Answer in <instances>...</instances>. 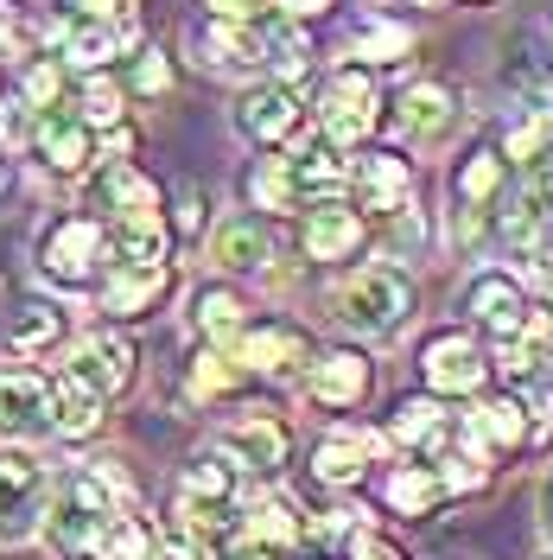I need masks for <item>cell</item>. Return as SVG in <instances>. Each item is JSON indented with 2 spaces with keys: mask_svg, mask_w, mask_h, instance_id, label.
<instances>
[{
  "mask_svg": "<svg viewBox=\"0 0 553 560\" xmlns=\"http://www.w3.org/2000/svg\"><path fill=\"white\" fill-rule=\"evenodd\" d=\"M33 147L38 160L51 166V173H90V160H96V128L83 121V115H64V108H45L33 128Z\"/></svg>",
  "mask_w": 553,
  "mask_h": 560,
  "instance_id": "obj_14",
  "label": "cell"
},
{
  "mask_svg": "<svg viewBox=\"0 0 553 560\" xmlns=\"http://www.w3.org/2000/svg\"><path fill=\"white\" fill-rule=\"evenodd\" d=\"M77 115H83L90 128H115V121H121V90L90 70V77H83V96H77Z\"/></svg>",
  "mask_w": 553,
  "mask_h": 560,
  "instance_id": "obj_35",
  "label": "cell"
},
{
  "mask_svg": "<svg viewBox=\"0 0 553 560\" xmlns=\"http://www.w3.org/2000/svg\"><path fill=\"white\" fill-rule=\"evenodd\" d=\"M128 510H134V478H128L115 458L77 465L70 478L51 485L38 541H45L58 560H96L103 555V541L115 535V523H121Z\"/></svg>",
  "mask_w": 553,
  "mask_h": 560,
  "instance_id": "obj_1",
  "label": "cell"
},
{
  "mask_svg": "<svg viewBox=\"0 0 553 560\" xmlns=\"http://www.w3.org/2000/svg\"><path fill=\"white\" fill-rule=\"evenodd\" d=\"M420 376H426L433 395H478L490 376V357L464 331H439L433 345L420 350Z\"/></svg>",
  "mask_w": 553,
  "mask_h": 560,
  "instance_id": "obj_9",
  "label": "cell"
},
{
  "mask_svg": "<svg viewBox=\"0 0 553 560\" xmlns=\"http://www.w3.org/2000/svg\"><path fill=\"white\" fill-rule=\"evenodd\" d=\"M173 83V65H166V51H140V65H134V90L140 96H160Z\"/></svg>",
  "mask_w": 553,
  "mask_h": 560,
  "instance_id": "obj_42",
  "label": "cell"
},
{
  "mask_svg": "<svg viewBox=\"0 0 553 560\" xmlns=\"http://www.w3.org/2000/svg\"><path fill=\"white\" fill-rule=\"evenodd\" d=\"M395 440L401 446H414V453H446L451 440H464V420L451 415L439 395H420V401H401L395 408Z\"/></svg>",
  "mask_w": 553,
  "mask_h": 560,
  "instance_id": "obj_19",
  "label": "cell"
},
{
  "mask_svg": "<svg viewBox=\"0 0 553 560\" xmlns=\"http://www.w3.org/2000/svg\"><path fill=\"white\" fill-rule=\"evenodd\" d=\"M20 96H26L33 108H58V65H26Z\"/></svg>",
  "mask_w": 553,
  "mask_h": 560,
  "instance_id": "obj_41",
  "label": "cell"
},
{
  "mask_svg": "<svg viewBox=\"0 0 553 560\" xmlns=\"http://www.w3.org/2000/svg\"><path fill=\"white\" fill-rule=\"evenodd\" d=\"M350 560H401L388 541H376V535H356V548H350Z\"/></svg>",
  "mask_w": 553,
  "mask_h": 560,
  "instance_id": "obj_47",
  "label": "cell"
},
{
  "mask_svg": "<svg viewBox=\"0 0 553 560\" xmlns=\"http://www.w3.org/2000/svg\"><path fill=\"white\" fill-rule=\"evenodd\" d=\"M503 185H509V160H503L496 147H478V153L458 166V178H451V191H458L464 210H490L503 198Z\"/></svg>",
  "mask_w": 553,
  "mask_h": 560,
  "instance_id": "obj_27",
  "label": "cell"
},
{
  "mask_svg": "<svg viewBox=\"0 0 553 560\" xmlns=\"http://www.w3.org/2000/svg\"><path fill=\"white\" fill-rule=\"evenodd\" d=\"M236 383V363H230V357H223V350H204V357H198V363H191V395H223V388Z\"/></svg>",
  "mask_w": 553,
  "mask_h": 560,
  "instance_id": "obj_39",
  "label": "cell"
},
{
  "mask_svg": "<svg viewBox=\"0 0 553 560\" xmlns=\"http://www.w3.org/2000/svg\"><path fill=\"white\" fill-rule=\"evenodd\" d=\"M108 261V230L96 217H83V210H64L45 236H38V275L51 280V287H90V280L103 275Z\"/></svg>",
  "mask_w": 553,
  "mask_h": 560,
  "instance_id": "obj_3",
  "label": "cell"
},
{
  "mask_svg": "<svg viewBox=\"0 0 553 560\" xmlns=\"http://www.w3.org/2000/svg\"><path fill=\"white\" fill-rule=\"evenodd\" d=\"M173 223H178V236H198V230H204V198H198V191H185Z\"/></svg>",
  "mask_w": 553,
  "mask_h": 560,
  "instance_id": "obj_44",
  "label": "cell"
},
{
  "mask_svg": "<svg viewBox=\"0 0 553 560\" xmlns=\"http://www.w3.org/2000/svg\"><path fill=\"white\" fill-rule=\"evenodd\" d=\"M70 13H90V20H128V0H64Z\"/></svg>",
  "mask_w": 553,
  "mask_h": 560,
  "instance_id": "obj_45",
  "label": "cell"
},
{
  "mask_svg": "<svg viewBox=\"0 0 553 560\" xmlns=\"http://www.w3.org/2000/svg\"><path fill=\"white\" fill-rule=\"evenodd\" d=\"M286 166V185H293V198H306V205H318V198H338L350 185V160H338V147L325 140V147H299L293 160H280Z\"/></svg>",
  "mask_w": 553,
  "mask_h": 560,
  "instance_id": "obj_22",
  "label": "cell"
},
{
  "mask_svg": "<svg viewBox=\"0 0 553 560\" xmlns=\"http://www.w3.org/2000/svg\"><path fill=\"white\" fill-rule=\"evenodd\" d=\"M299 96H293V83H261V90H248L243 103H236V128H243L255 147H280V140H293V128H299Z\"/></svg>",
  "mask_w": 553,
  "mask_h": 560,
  "instance_id": "obj_13",
  "label": "cell"
},
{
  "mask_svg": "<svg viewBox=\"0 0 553 560\" xmlns=\"http://www.w3.org/2000/svg\"><path fill=\"white\" fill-rule=\"evenodd\" d=\"M153 560H204V541L198 535H166V541H153Z\"/></svg>",
  "mask_w": 553,
  "mask_h": 560,
  "instance_id": "obj_43",
  "label": "cell"
},
{
  "mask_svg": "<svg viewBox=\"0 0 553 560\" xmlns=\"http://www.w3.org/2000/svg\"><path fill=\"white\" fill-rule=\"evenodd\" d=\"M173 293L166 261H103V313L108 318H146Z\"/></svg>",
  "mask_w": 553,
  "mask_h": 560,
  "instance_id": "obj_8",
  "label": "cell"
},
{
  "mask_svg": "<svg viewBox=\"0 0 553 560\" xmlns=\"http://www.w3.org/2000/svg\"><path fill=\"white\" fill-rule=\"evenodd\" d=\"M299 243H306L311 261H344L363 243V217L350 205H338V198H318L306 210V223H299Z\"/></svg>",
  "mask_w": 553,
  "mask_h": 560,
  "instance_id": "obj_18",
  "label": "cell"
},
{
  "mask_svg": "<svg viewBox=\"0 0 553 560\" xmlns=\"http://www.w3.org/2000/svg\"><path fill=\"white\" fill-rule=\"evenodd\" d=\"M344 191H356L363 210H395V205H408L414 178H408V160H395V153H363V160H350Z\"/></svg>",
  "mask_w": 553,
  "mask_h": 560,
  "instance_id": "obj_20",
  "label": "cell"
},
{
  "mask_svg": "<svg viewBox=\"0 0 553 560\" xmlns=\"http://www.w3.org/2000/svg\"><path fill=\"white\" fill-rule=\"evenodd\" d=\"M191 318H198V331H204L210 345H236V338H243V325H248V306L230 293V287H204Z\"/></svg>",
  "mask_w": 553,
  "mask_h": 560,
  "instance_id": "obj_31",
  "label": "cell"
},
{
  "mask_svg": "<svg viewBox=\"0 0 553 560\" xmlns=\"http://www.w3.org/2000/svg\"><path fill=\"white\" fill-rule=\"evenodd\" d=\"M96 560H153V528L128 510V516L115 523V535L103 541V555H96Z\"/></svg>",
  "mask_w": 553,
  "mask_h": 560,
  "instance_id": "obj_36",
  "label": "cell"
},
{
  "mask_svg": "<svg viewBox=\"0 0 553 560\" xmlns=\"http://www.w3.org/2000/svg\"><path fill=\"white\" fill-rule=\"evenodd\" d=\"M280 7H286V13H299V20H306V13H325V7H331V0H280Z\"/></svg>",
  "mask_w": 553,
  "mask_h": 560,
  "instance_id": "obj_48",
  "label": "cell"
},
{
  "mask_svg": "<svg viewBox=\"0 0 553 560\" xmlns=\"http://www.w3.org/2000/svg\"><path fill=\"white\" fill-rule=\"evenodd\" d=\"M103 205L115 210V217H153V210H160V185L146 173H134L128 160H108L103 166Z\"/></svg>",
  "mask_w": 553,
  "mask_h": 560,
  "instance_id": "obj_28",
  "label": "cell"
},
{
  "mask_svg": "<svg viewBox=\"0 0 553 560\" xmlns=\"http://www.w3.org/2000/svg\"><path fill=\"white\" fill-rule=\"evenodd\" d=\"M204 7L216 20H255V13H261V0H204Z\"/></svg>",
  "mask_w": 553,
  "mask_h": 560,
  "instance_id": "obj_46",
  "label": "cell"
},
{
  "mask_svg": "<svg viewBox=\"0 0 553 560\" xmlns=\"http://www.w3.org/2000/svg\"><path fill=\"white\" fill-rule=\"evenodd\" d=\"M464 313L478 318L496 345H503V338H521V331H528L534 306H528V287H521L516 275L484 268V275H471V287H464Z\"/></svg>",
  "mask_w": 553,
  "mask_h": 560,
  "instance_id": "obj_7",
  "label": "cell"
},
{
  "mask_svg": "<svg viewBox=\"0 0 553 560\" xmlns=\"http://www.w3.org/2000/svg\"><path fill=\"white\" fill-rule=\"evenodd\" d=\"M464 440H471V446H490V453H509V446H521V440H534L528 401H521V395H496V401H484L478 415L464 420Z\"/></svg>",
  "mask_w": 553,
  "mask_h": 560,
  "instance_id": "obj_23",
  "label": "cell"
},
{
  "mask_svg": "<svg viewBox=\"0 0 553 560\" xmlns=\"http://www.w3.org/2000/svg\"><path fill=\"white\" fill-rule=\"evenodd\" d=\"M408 51V26H388V20H369L356 33V58H401Z\"/></svg>",
  "mask_w": 553,
  "mask_h": 560,
  "instance_id": "obj_38",
  "label": "cell"
},
{
  "mask_svg": "<svg viewBox=\"0 0 553 560\" xmlns=\"http://www.w3.org/2000/svg\"><path fill=\"white\" fill-rule=\"evenodd\" d=\"M414 318V280L401 268H356L338 287V325H350L356 338H395Z\"/></svg>",
  "mask_w": 553,
  "mask_h": 560,
  "instance_id": "obj_2",
  "label": "cell"
},
{
  "mask_svg": "<svg viewBox=\"0 0 553 560\" xmlns=\"http://www.w3.org/2000/svg\"><path fill=\"white\" fill-rule=\"evenodd\" d=\"M306 395L325 401V408H356L369 395V357L356 350H325L306 363Z\"/></svg>",
  "mask_w": 553,
  "mask_h": 560,
  "instance_id": "obj_17",
  "label": "cell"
},
{
  "mask_svg": "<svg viewBox=\"0 0 553 560\" xmlns=\"http://www.w3.org/2000/svg\"><path fill=\"white\" fill-rule=\"evenodd\" d=\"M33 103H26V96H20V90H13V96H0V147H7V153H20V147H33Z\"/></svg>",
  "mask_w": 553,
  "mask_h": 560,
  "instance_id": "obj_37",
  "label": "cell"
},
{
  "mask_svg": "<svg viewBox=\"0 0 553 560\" xmlns=\"http://www.w3.org/2000/svg\"><path fill=\"white\" fill-rule=\"evenodd\" d=\"M376 108H381V90L369 70H338L331 83H325V103H318V128L331 147H356V140L376 128Z\"/></svg>",
  "mask_w": 553,
  "mask_h": 560,
  "instance_id": "obj_6",
  "label": "cell"
},
{
  "mask_svg": "<svg viewBox=\"0 0 553 560\" xmlns=\"http://www.w3.org/2000/svg\"><path fill=\"white\" fill-rule=\"evenodd\" d=\"M299 528H306L299 523V510L280 503V497H255V503L243 510V535L255 541V548H268V555H274V548H293Z\"/></svg>",
  "mask_w": 553,
  "mask_h": 560,
  "instance_id": "obj_29",
  "label": "cell"
},
{
  "mask_svg": "<svg viewBox=\"0 0 553 560\" xmlns=\"http://www.w3.org/2000/svg\"><path fill=\"white\" fill-rule=\"evenodd\" d=\"M198 51H204L210 70H261L255 20H216V13H210L204 26H198Z\"/></svg>",
  "mask_w": 553,
  "mask_h": 560,
  "instance_id": "obj_24",
  "label": "cell"
},
{
  "mask_svg": "<svg viewBox=\"0 0 553 560\" xmlns=\"http://www.w3.org/2000/svg\"><path fill=\"white\" fill-rule=\"evenodd\" d=\"M70 338V318L58 300H26V306H13L7 325H0V350L7 357H45V350H58Z\"/></svg>",
  "mask_w": 553,
  "mask_h": 560,
  "instance_id": "obj_16",
  "label": "cell"
},
{
  "mask_svg": "<svg viewBox=\"0 0 553 560\" xmlns=\"http://www.w3.org/2000/svg\"><path fill=\"white\" fill-rule=\"evenodd\" d=\"M548 560H553V555H548Z\"/></svg>",
  "mask_w": 553,
  "mask_h": 560,
  "instance_id": "obj_52",
  "label": "cell"
},
{
  "mask_svg": "<svg viewBox=\"0 0 553 560\" xmlns=\"http://www.w3.org/2000/svg\"><path fill=\"white\" fill-rule=\"evenodd\" d=\"M216 453L230 458L243 478H274L280 465H286V427L268 415H248V420L216 433Z\"/></svg>",
  "mask_w": 553,
  "mask_h": 560,
  "instance_id": "obj_11",
  "label": "cell"
},
{
  "mask_svg": "<svg viewBox=\"0 0 553 560\" xmlns=\"http://www.w3.org/2000/svg\"><path fill=\"white\" fill-rule=\"evenodd\" d=\"M236 363L243 370H261V376H299L306 370V331L299 325H243V338H236Z\"/></svg>",
  "mask_w": 553,
  "mask_h": 560,
  "instance_id": "obj_12",
  "label": "cell"
},
{
  "mask_svg": "<svg viewBox=\"0 0 553 560\" xmlns=\"http://www.w3.org/2000/svg\"><path fill=\"white\" fill-rule=\"evenodd\" d=\"M58 433V383L33 363L0 370V440H45Z\"/></svg>",
  "mask_w": 553,
  "mask_h": 560,
  "instance_id": "obj_4",
  "label": "cell"
},
{
  "mask_svg": "<svg viewBox=\"0 0 553 560\" xmlns=\"http://www.w3.org/2000/svg\"><path fill=\"white\" fill-rule=\"evenodd\" d=\"M439 497H446V485H439L433 465H401V471H388V510H401V516H426Z\"/></svg>",
  "mask_w": 553,
  "mask_h": 560,
  "instance_id": "obj_32",
  "label": "cell"
},
{
  "mask_svg": "<svg viewBox=\"0 0 553 560\" xmlns=\"http://www.w3.org/2000/svg\"><path fill=\"white\" fill-rule=\"evenodd\" d=\"M128 38H134L128 20H90V13H70L64 26H51V45L70 70H103Z\"/></svg>",
  "mask_w": 553,
  "mask_h": 560,
  "instance_id": "obj_15",
  "label": "cell"
},
{
  "mask_svg": "<svg viewBox=\"0 0 553 560\" xmlns=\"http://www.w3.org/2000/svg\"><path fill=\"white\" fill-rule=\"evenodd\" d=\"M7 20H13V7H7V0H0V33H7Z\"/></svg>",
  "mask_w": 553,
  "mask_h": 560,
  "instance_id": "obj_50",
  "label": "cell"
},
{
  "mask_svg": "<svg viewBox=\"0 0 553 560\" xmlns=\"http://www.w3.org/2000/svg\"><path fill=\"white\" fill-rule=\"evenodd\" d=\"M255 38H261V70H274L280 83H293L299 70H306L311 45H306V26H299V13H255Z\"/></svg>",
  "mask_w": 553,
  "mask_h": 560,
  "instance_id": "obj_21",
  "label": "cell"
},
{
  "mask_svg": "<svg viewBox=\"0 0 553 560\" xmlns=\"http://www.w3.org/2000/svg\"><path fill=\"white\" fill-rule=\"evenodd\" d=\"M268 255H274V243H268V230H261L255 217H230V223L210 236V261H216L223 275H255V268H268Z\"/></svg>",
  "mask_w": 553,
  "mask_h": 560,
  "instance_id": "obj_25",
  "label": "cell"
},
{
  "mask_svg": "<svg viewBox=\"0 0 553 560\" xmlns=\"http://www.w3.org/2000/svg\"><path fill=\"white\" fill-rule=\"evenodd\" d=\"M541 198H548V210H553V166H548V178H541Z\"/></svg>",
  "mask_w": 553,
  "mask_h": 560,
  "instance_id": "obj_49",
  "label": "cell"
},
{
  "mask_svg": "<svg viewBox=\"0 0 553 560\" xmlns=\"http://www.w3.org/2000/svg\"><path fill=\"white\" fill-rule=\"evenodd\" d=\"M70 376L108 401V395L134 388V345L121 331H83V345H70Z\"/></svg>",
  "mask_w": 553,
  "mask_h": 560,
  "instance_id": "obj_10",
  "label": "cell"
},
{
  "mask_svg": "<svg viewBox=\"0 0 553 560\" xmlns=\"http://www.w3.org/2000/svg\"><path fill=\"white\" fill-rule=\"evenodd\" d=\"M96 427H103V395L83 388L77 376H64V383H58V433L77 440V433H96Z\"/></svg>",
  "mask_w": 553,
  "mask_h": 560,
  "instance_id": "obj_33",
  "label": "cell"
},
{
  "mask_svg": "<svg viewBox=\"0 0 553 560\" xmlns=\"http://www.w3.org/2000/svg\"><path fill=\"white\" fill-rule=\"evenodd\" d=\"M376 440H350V433H338V440H325L318 446V458H311V471L325 478V485H356L363 478V453H369Z\"/></svg>",
  "mask_w": 553,
  "mask_h": 560,
  "instance_id": "obj_34",
  "label": "cell"
},
{
  "mask_svg": "<svg viewBox=\"0 0 553 560\" xmlns=\"http://www.w3.org/2000/svg\"><path fill=\"white\" fill-rule=\"evenodd\" d=\"M45 503H51V471L33 453H0V541L7 548L33 541Z\"/></svg>",
  "mask_w": 553,
  "mask_h": 560,
  "instance_id": "obj_5",
  "label": "cell"
},
{
  "mask_svg": "<svg viewBox=\"0 0 553 560\" xmlns=\"http://www.w3.org/2000/svg\"><path fill=\"white\" fill-rule=\"evenodd\" d=\"M248 191H255V205H261V210H286V205H299V198H293V185H286V166H280V160H268L261 173L248 178Z\"/></svg>",
  "mask_w": 553,
  "mask_h": 560,
  "instance_id": "obj_40",
  "label": "cell"
},
{
  "mask_svg": "<svg viewBox=\"0 0 553 560\" xmlns=\"http://www.w3.org/2000/svg\"><path fill=\"white\" fill-rule=\"evenodd\" d=\"M108 261H166V223L153 217H115L108 223Z\"/></svg>",
  "mask_w": 553,
  "mask_h": 560,
  "instance_id": "obj_30",
  "label": "cell"
},
{
  "mask_svg": "<svg viewBox=\"0 0 553 560\" xmlns=\"http://www.w3.org/2000/svg\"><path fill=\"white\" fill-rule=\"evenodd\" d=\"M451 115H458V96H451L446 83H414L401 96V108H395V121H401L408 140H439L451 128Z\"/></svg>",
  "mask_w": 553,
  "mask_h": 560,
  "instance_id": "obj_26",
  "label": "cell"
},
{
  "mask_svg": "<svg viewBox=\"0 0 553 560\" xmlns=\"http://www.w3.org/2000/svg\"><path fill=\"white\" fill-rule=\"evenodd\" d=\"M548 516H553V485H548Z\"/></svg>",
  "mask_w": 553,
  "mask_h": 560,
  "instance_id": "obj_51",
  "label": "cell"
}]
</instances>
